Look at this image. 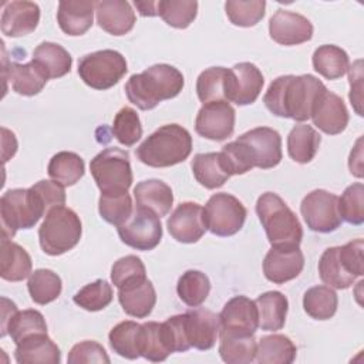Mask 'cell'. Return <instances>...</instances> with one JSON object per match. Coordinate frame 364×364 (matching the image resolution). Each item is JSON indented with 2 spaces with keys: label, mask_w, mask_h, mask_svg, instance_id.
I'll use <instances>...</instances> for the list:
<instances>
[{
  "label": "cell",
  "mask_w": 364,
  "mask_h": 364,
  "mask_svg": "<svg viewBox=\"0 0 364 364\" xmlns=\"http://www.w3.org/2000/svg\"><path fill=\"white\" fill-rule=\"evenodd\" d=\"M321 135L310 125L299 124L287 135L289 156L299 164H309L317 154Z\"/></svg>",
  "instance_id": "32"
},
{
  "label": "cell",
  "mask_w": 364,
  "mask_h": 364,
  "mask_svg": "<svg viewBox=\"0 0 364 364\" xmlns=\"http://www.w3.org/2000/svg\"><path fill=\"white\" fill-rule=\"evenodd\" d=\"M318 274L323 283L334 289H348L355 277L350 274L338 257V246L328 247L318 260Z\"/></svg>",
  "instance_id": "40"
},
{
  "label": "cell",
  "mask_w": 364,
  "mask_h": 364,
  "mask_svg": "<svg viewBox=\"0 0 364 364\" xmlns=\"http://www.w3.org/2000/svg\"><path fill=\"white\" fill-rule=\"evenodd\" d=\"M266 1L263 0H228L225 3L226 16L232 24L239 27L256 26L264 16Z\"/></svg>",
  "instance_id": "47"
},
{
  "label": "cell",
  "mask_w": 364,
  "mask_h": 364,
  "mask_svg": "<svg viewBox=\"0 0 364 364\" xmlns=\"http://www.w3.org/2000/svg\"><path fill=\"white\" fill-rule=\"evenodd\" d=\"M311 61L313 68L327 80L343 77L350 67L347 53L334 44H324L316 48Z\"/></svg>",
  "instance_id": "38"
},
{
  "label": "cell",
  "mask_w": 364,
  "mask_h": 364,
  "mask_svg": "<svg viewBox=\"0 0 364 364\" xmlns=\"http://www.w3.org/2000/svg\"><path fill=\"white\" fill-rule=\"evenodd\" d=\"M95 3L90 0H64L58 3L57 21L60 28L68 36H82L94 20Z\"/></svg>",
  "instance_id": "23"
},
{
  "label": "cell",
  "mask_w": 364,
  "mask_h": 364,
  "mask_svg": "<svg viewBox=\"0 0 364 364\" xmlns=\"http://www.w3.org/2000/svg\"><path fill=\"white\" fill-rule=\"evenodd\" d=\"M219 331L240 336L255 334L259 327L256 303L246 296H235L223 306L219 314Z\"/></svg>",
  "instance_id": "14"
},
{
  "label": "cell",
  "mask_w": 364,
  "mask_h": 364,
  "mask_svg": "<svg viewBox=\"0 0 364 364\" xmlns=\"http://www.w3.org/2000/svg\"><path fill=\"white\" fill-rule=\"evenodd\" d=\"M138 351L141 357L154 363L164 361L168 358L171 351L165 344L161 323L146 321L141 324L138 337Z\"/></svg>",
  "instance_id": "44"
},
{
  "label": "cell",
  "mask_w": 364,
  "mask_h": 364,
  "mask_svg": "<svg viewBox=\"0 0 364 364\" xmlns=\"http://www.w3.org/2000/svg\"><path fill=\"white\" fill-rule=\"evenodd\" d=\"M91 175L102 195L127 193L132 185L129 155L119 148H105L90 162Z\"/></svg>",
  "instance_id": "7"
},
{
  "label": "cell",
  "mask_w": 364,
  "mask_h": 364,
  "mask_svg": "<svg viewBox=\"0 0 364 364\" xmlns=\"http://www.w3.org/2000/svg\"><path fill=\"white\" fill-rule=\"evenodd\" d=\"M3 134V161L6 162L9 158H11L17 151V141L13 132H10L7 128H1Z\"/></svg>",
  "instance_id": "57"
},
{
  "label": "cell",
  "mask_w": 364,
  "mask_h": 364,
  "mask_svg": "<svg viewBox=\"0 0 364 364\" xmlns=\"http://www.w3.org/2000/svg\"><path fill=\"white\" fill-rule=\"evenodd\" d=\"M326 85L310 74L282 75L273 80L263 97L266 108L276 117L307 121Z\"/></svg>",
  "instance_id": "1"
},
{
  "label": "cell",
  "mask_w": 364,
  "mask_h": 364,
  "mask_svg": "<svg viewBox=\"0 0 364 364\" xmlns=\"http://www.w3.org/2000/svg\"><path fill=\"white\" fill-rule=\"evenodd\" d=\"M185 328L191 347L210 350L219 337V316L206 309H193L185 313Z\"/></svg>",
  "instance_id": "21"
},
{
  "label": "cell",
  "mask_w": 364,
  "mask_h": 364,
  "mask_svg": "<svg viewBox=\"0 0 364 364\" xmlns=\"http://www.w3.org/2000/svg\"><path fill=\"white\" fill-rule=\"evenodd\" d=\"M136 206L148 209L159 218L166 216L173 203V193L169 185L161 179H146L134 188Z\"/></svg>",
  "instance_id": "27"
},
{
  "label": "cell",
  "mask_w": 364,
  "mask_h": 364,
  "mask_svg": "<svg viewBox=\"0 0 364 364\" xmlns=\"http://www.w3.org/2000/svg\"><path fill=\"white\" fill-rule=\"evenodd\" d=\"M112 134L117 141L125 146L136 144L142 136V127L136 111L131 107L121 108L114 117Z\"/></svg>",
  "instance_id": "48"
},
{
  "label": "cell",
  "mask_w": 364,
  "mask_h": 364,
  "mask_svg": "<svg viewBox=\"0 0 364 364\" xmlns=\"http://www.w3.org/2000/svg\"><path fill=\"white\" fill-rule=\"evenodd\" d=\"M192 151V136L178 124H166L152 132L135 151L136 158L152 168L183 162Z\"/></svg>",
  "instance_id": "3"
},
{
  "label": "cell",
  "mask_w": 364,
  "mask_h": 364,
  "mask_svg": "<svg viewBox=\"0 0 364 364\" xmlns=\"http://www.w3.org/2000/svg\"><path fill=\"white\" fill-rule=\"evenodd\" d=\"M165 344L171 353H182L191 348L185 328V313L169 317L161 323Z\"/></svg>",
  "instance_id": "52"
},
{
  "label": "cell",
  "mask_w": 364,
  "mask_h": 364,
  "mask_svg": "<svg viewBox=\"0 0 364 364\" xmlns=\"http://www.w3.org/2000/svg\"><path fill=\"white\" fill-rule=\"evenodd\" d=\"M256 213L272 247H299L303 239L301 223L277 193H262L256 202Z\"/></svg>",
  "instance_id": "4"
},
{
  "label": "cell",
  "mask_w": 364,
  "mask_h": 364,
  "mask_svg": "<svg viewBox=\"0 0 364 364\" xmlns=\"http://www.w3.org/2000/svg\"><path fill=\"white\" fill-rule=\"evenodd\" d=\"M273 41L282 46H297L313 37V24L299 13L279 9L269 20Z\"/></svg>",
  "instance_id": "15"
},
{
  "label": "cell",
  "mask_w": 364,
  "mask_h": 364,
  "mask_svg": "<svg viewBox=\"0 0 364 364\" xmlns=\"http://www.w3.org/2000/svg\"><path fill=\"white\" fill-rule=\"evenodd\" d=\"M98 26L112 34L124 36L134 28L135 11L125 0H101L95 3Z\"/></svg>",
  "instance_id": "22"
},
{
  "label": "cell",
  "mask_w": 364,
  "mask_h": 364,
  "mask_svg": "<svg viewBox=\"0 0 364 364\" xmlns=\"http://www.w3.org/2000/svg\"><path fill=\"white\" fill-rule=\"evenodd\" d=\"M171 236L181 243H195L206 232L203 208L196 202H183L172 212L166 222Z\"/></svg>",
  "instance_id": "16"
},
{
  "label": "cell",
  "mask_w": 364,
  "mask_h": 364,
  "mask_svg": "<svg viewBox=\"0 0 364 364\" xmlns=\"http://www.w3.org/2000/svg\"><path fill=\"white\" fill-rule=\"evenodd\" d=\"M3 77L11 82L14 92L26 97L38 94L50 80L46 71L33 60L26 64L11 63L3 68Z\"/></svg>",
  "instance_id": "24"
},
{
  "label": "cell",
  "mask_w": 364,
  "mask_h": 364,
  "mask_svg": "<svg viewBox=\"0 0 364 364\" xmlns=\"http://www.w3.org/2000/svg\"><path fill=\"white\" fill-rule=\"evenodd\" d=\"M82 226L78 215L67 206H55L46 213V219L38 229V240L44 253L60 256L81 239Z\"/></svg>",
  "instance_id": "6"
},
{
  "label": "cell",
  "mask_w": 364,
  "mask_h": 364,
  "mask_svg": "<svg viewBox=\"0 0 364 364\" xmlns=\"http://www.w3.org/2000/svg\"><path fill=\"white\" fill-rule=\"evenodd\" d=\"M348 168L350 172L357 176L361 178L363 176V166H361V138L357 141V145L354 146V149L350 154V161H348Z\"/></svg>",
  "instance_id": "58"
},
{
  "label": "cell",
  "mask_w": 364,
  "mask_h": 364,
  "mask_svg": "<svg viewBox=\"0 0 364 364\" xmlns=\"http://www.w3.org/2000/svg\"><path fill=\"white\" fill-rule=\"evenodd\" d=\"M128 71L125 57L115 50H100L85 54L78 61L80 78L94 90L114 87Z\"/></svg>",
  "instance_id": "8"
},
{
  "label": "cell",
  "mask_w": 364,
  "mask_h": 364,
  "mask_svg": "<svg viewBox=\"0 0 364 364\" xmlns=\"http://www.w3.org/2000/svg\"><path fill=\"white\" fill-rule=\"evenodd\" d=\"M220 358L228 364H249L256 358V338L255 334L240 336L219 331Z\"/></svg>",
  "instance_id": "35"
},
{
  "label": "cell",
  "mask_w": 364,
  "mask_h": 364,
  "mask_svg": "<svg viewBox=\"0 0 364 364\" xmlns=\"http://www.w3.org/2000/svg\"><path fill=\"white\" fill-rule=\"evenodd\" d=\"M338 212L341 219L351 225H361L364 222V185L361 182L346 188L338 198Z\"/></svg>",
  "instance_id": "50"
},
{
  "label": "cell",
  "mask_w": 364,
  "mask_h": 364,
  "mask_svg": "<svg viewBox=\"0 0 364 364\" xmlns=\"http://www.w3.org/2000/svg\"><path fill=\"white\" fill-rule=\"evenodd\" d=\"M146 279V270L139 257L134 255L118 259L111 269V280L117 289H122Z\"/></svg>",
  "instance_id": "51"
},
{
  "label": "cell",
  "mask_w": 364,
  "mask_h": 364,
  "mask_svg": "<svg viewBox=\"0 0 364 364\" xmlns=\"http://www.w3.org/2000/svg\"><path fill=\"white\" fill-rule=\"evenodd\" d=\"M198 14L195 0H161L158 1V16L171 27L186 28Z\"/></svg>",
  "instance_id": "45"
},
{
  "label": "cell",
  "mask_w": 364,
  "mask_h": 364,
  "mask_svg": "<svg viewBox=\"0 0 364 364\" xmlns=\"http://www.w3.org/2000/svg\"><path fill=\"white\" fill-rule=\"evenodd\" d=\"M192 172L195 179L206 189L220 188L230 178L220 152L195 155L192 159Z\"/></svg>",
  "instance_id": "29"
},
{
  "label": "cell",
  "mask_w": 364,
  "mask_h": 364,
  "mask_svg": "<svg viewBox=\"0 0 364 364\" xmlns=\"http://www.w3.org/2000/svg\"><path fill=\"white\" fill-rule=\"evenodd\" d=\"M14 358L18 364H58L61 351L47 333H40L16 344Z\"/></svg>",
  "instance_id": "25"
},
{
  "label": "cell",
  "mask_w": 364,
  "mask_h": 364,
  "mask_svg": "<svg viewBox=\"0 0 364 364\" xmlns=\"http://www.w3.org/2000/svg\"><path fill=\"white\" fill-rule=\"evenodd\" d=\"M135 7L138 9L139 14L141 16H148V17H152V16H158V1H134Z\"/></svg>",
  "instance_id": "59"
},
{
  "label": "cell",
  "mask_w": 364,
  "mask_h": 364,
  "mask_svg": "<svg viewBox=\"0 0 364 364\" xmlns=\"http://www.w3.org/2000/svg\"><path fill=\"white\" fill-rule=\"evenodd\" d=\"M141 324L127 320L114 326L108 334L109 347L114 353L128 360H135L139 355L138 351V337Z\"/></svg>",
  "instance_id": "43"
},
{
  "label": "cell",
  "mask_w": 364,
  "mask_h": 364,
  "mask_svg": "<svg viewBox=\"0 0 364 364\" xmlns=\"http://www.w3.org/2000/svg\"><path fill=\"white\" fill-rule=\"evenodd\" d=\"M40 333H47L46 320L40 311L31 309L23 311L17 310L11 314L6 326L1 327V337L9 334L16 344Z\"/></svg>",
  "instance_id": "36"
},
{
  "label": "cell",
  "mask_w": 364,
  "mask_h": 364,
  "mask_svg": "<svg viewBox=\"0 0 364 364\" xmlns=\"http://www.w3.org/2000/svg\"><path fill=\"white\" fill-rule=\"evenodd\" d=\"M38 196L41 198L47 212L55 206H63L65 203V192L64 186L57 183L55 181H40L31 186Z\"/></svg>",
  "instance_id": "55"
},
{
  "label": "cell",
  "mask_w": 364,
  "mask_h": 364,
  "mask_svg": "<svg viewBox=\"0 0 364 364\" xmlns=\"http://www.w3.org/2000/svg\"><path fill=\"white\" fill-rule=\"evenodd\" d=\"M47 213V209L33 189H9L0 198L3 237L11 239L18 229H31Z\"/></svg>",
  "instance_id": "5"
},
{
  "label": "cell",
  "mask_w": 364,
  "mask_h": 364,
  "mask_svg": "<svg viewBox=\"0 0 364 364\" xmlns=\"http://www.w3.org/2000/svg\"><path fill=\"white\" fill-rule=\"evenodd\" d=\"M304 267L300 247H272L263 260L264 277L276 284L296 279Z\"/></svg>",
  "instance_id": "18"
},
{
  "label": "cell",
  "mask_w": 364,
  "mask_h": 364,
  "mask_svg": "<svg viewBox=\"0 0 364 364\" xmlns=\"http://www.w3.org/2000/svg\"><path fill=\"white\" fill-rule=\"evenodd\" d=\"M0 276L9 282H21L31 274V257L24 247L1 237Z\"/></svg>",
  "instance_id": "28"
},
{
  "label": "cell",
  "mask_w": 364,
  "mask_h": 364,
  "mask_svg": "<svg viewBox=\"0 0 364 364\" xmlns=\"http://www.w3.org/2000/svg\"><path fill=\"white\" fill-rule=\"evenodd\" d=\"M259 327L264 331H277L283 328L289 310L287 297L276 290L260 294L256 300Z\"/></svg>",
  "instance_id": "30"
},
{
  "label": "cell",
  "mask_w": 364,
  "mask_h": 364,
  "mask_svg": "<svg viewBox=\"0 0 364 364\" xmlns=\"http://www.w3.org/2000/svg\"><path fill=\"white\" fill-rule=\"evenodd\" d=\"M363 239H355L344 246H338V257L346 270L354 277L363 276Z\"/></svg>",
  "instance_id": "54"
},
{
  "label": "cell",
  "mask_w": 364,
  "mask_h": 364,
  "mask_svg": "<svg viewBox=\"0 0 364 364\" xmlns=\"http://www.w3.org/2000/svg\"><path fill=\"white\" fill-rule=\"evenodd\" d=\"M33 61H36L48 75V78L64 77L71 70L73 58L70 53L57 43L44 41L33 51Z\"/></svg>",
  "instance_id": "33"
},
{
  "label": "cell",
  "mask_w": 364,
  "mask_h": 364,
  "mask_svg": "<svg viewBox=\"0 0 364 364\" xmlns=\"http://www.w3.org/2000/svg\"><path fill=\"white\" fill-rule=\"evenodd\" d=\"M118 301L128 316L136 318L148 317L156 303L154 284L145 279L142 282H136L118 289Z\"/></svg>",
  "instance_id": "26"
},
{
  "label": "cell",
  "mask_w": 364,
  "mask_h": 364,
  "mask_svg": "<svg viewBox=\"0 0 364 364\" xmlns=\"http://www.w3.org/2000/svg\"><path fill=\"white\" fill-rule=\"evenodd\" d=\"M48 176L61 186L75 185L85 172L84 161L75 152H57L48 162Z\"/></svg>",
  "instance_id": "37"
},
{
  "label": "cell",
  "mask_w": 364,
  "mask_h": 364,
  "mask_svg": "<svg viewBox=\"0 0 364 364\" xmlns=\"http://www.w3.org/2000/svg\"><path fill=\"white\" fill-rule=\"evenodd\" d=\"M310 118L324 134L337 135L347 128L348 111L341 97L326 88L314 102Z\"/></svg>",
  "instance_id": "17"
},
{
  "label": "cell",
  "mask_w": 364,
  "mask_h": 364,
  "mask_svg": "<svg viewBox=\"0 0 364 364\" xmlns=\"http://www.w3.org/2000/svg\"><path fill=\"white\" fill-rule=\"evenodd\" d=\"M67 361L70 364H82V363H109L104 347L97 341L85 340L73 346L68 353Z\"/></svg>",
  "instance_id": "53"
},
{
  "label": "cell",
  "mask_w": 364,
  "mask_h": 364,
  "mask_svg": "<svg viewBox=\"0 0 364 364\" xmlns=\"http://www.w3.org/2000/svg\"><path fill=\"white\" fill-rule=\"evenodd\" d=\"M230 68L210 67L202 71L196 80V94L200 102L229 101Z\"/></svg>",
  "instance_id": "31"
},
{
  "label": "cell",
  "mask_w": 364,
  "mask_h": 364,
  "mask_svg": "<svg viewBox=\"0 0 364 364\" xmlns=\"http://www.w3.org/2000/svg\"><path fill=\"white\" fill-rule=\"evenodd\" d=\"M176 291L179 299L189 307L200 306L209 296V277L199 270H186L178 280Z\"/></svg>",
  "instance_id": "42"
},
{
  "label": "cell",
  "mask_w": 364,
  "mask_h": 364,
  "mask_svg": "<svg viewBox=\"0 0 364 364\" xmlns=\"http://www.w3.org/2000/svg\"><path fill=\"white\" fill-rule=\"evenodd\" d=\"M300 212L307 228L318 233L334 232L343 220L338 212V196L324 189L307 193L300 203Z\"/></svg>",
  "instance_id": "11"
},
{
  "label": "cell",
  "mask_w": 364,
  "mask_h": 364,
  "mask_svg": "<svg viewBox=\"0 0 364 364\" xmlns=\"http://www.w3.org/2000/svg\"><path fill=\"white\" fill-rule=\"evenodd\" d=\"M40 21V7L27 0L3 3L1 31L9 37H21L36 30Z\"/></svg>",
  "instance_id": "20"
},
{
  "label": "cell",
  "mask_w": 364,
  "mask_h": 364,
  "mask_svg": "<svg viewBox=\"0 0 364 364\" xmlns=\"http://www.w3.org/2000/svg\"><path fill=\"white\" fill-rule=\"evenodd\" d=\"M264 84L262 71L252 63H239L230 68L229 101L237 105L253 104Z\"/></svg>",
  "instance_id": "19"
},
{
  "label": "cell",
  "mask_w": 364,
  "mask_h": 364,
  "mask_svg": "<svg viewBox=\"0 0 364 364\" xmlns=\"http://www.w3.org/2000/svg\"><path fill=\"white\" fill-rule=\"evenodd\" d=\"M348 80H350V101L358 115L361 114V90H363V71H361V60H357L351 67H348Z\"/></svg>",
  "instance_id": "56"
},
{
  "label": "cell",
  "mask_w": 364,
  "mask_h": 364,
  "mask_svg": "<svg viewBox=\"0 0 364 364\" xmlns=\"http://www.w3.org/2000/svg\"><path fill=\"white\" fill-rule=\"evenodd\" d=\"M161 218L154 212L135 206L127 222L119 225L118 236L127 246L136 250H152L162 239Z\"/></svg>",
  "instance_id": "10"
},
{
  "label": "cell",
  "mask_w": 364,
  "mask_h": 364,
  "mask_svg": "<svg viewBox=\"0 0 364 364\" xmlns=\"http://www.w3.org/2000/svg\"><path fill=\"white\" fill-rule=\"evenodd\" d=\"M182 73L169 64H155L134 74L125 84V94L142 111L155 108L161 101L175 98L183 88Z\"/></svg>",
  "instance_id": "2"
},
{
  "label": "cell",
  "mask_w": 364,
  "mask_h": 364,
  "mask_svg": "<svg viewBox=\"0 0 364 364\" xmlns=\"http://www.w3.org/2000/svg\"><path fill=\"white\" fill-rule=\"evenodd\" d=\"M237 141L246 148L256 168L270 169L277 166L282 161V138L273 128H253L237 136Z\"/></svg>",
  "instance_id": "12"
},
{
  "label": "cell",
  "mask_w": 364,
  "mask_h": 364,
  "mask_svg": "<svg viewBox=\"0 0 364 364\" xmlns=\"http://www.w3.org/2000/svg\"><path fill=\"white\" fill-rule=\"evenodd\" d=\"M338 306V299L336 291L328 286H314L310 287L303 296L304 311L316 320L331 318Z\"/></svg>",
  "instance_id": "41"
},
{
  "label": "cell",
  "mask_w": 364,
  "mask_h": 364,
  "mask_svg": "<svg viewBox=\"0 0 364 364\" xmlns=\"http://www.w3.org/2000/svg\"><path fill=\"white\" fill-rule=\"evenodd\" d=\"M296 346L283 334L263 336L256 346V361L260 364H290L296 358Z\"/></svg>",
  "instance_id": "34"
},
{
  "label": "cell",
  "mask_w": 364,
  "mask_h": 364,
  "mask_svg": "<svg viewBox=\"0 0 364 364\" xmlns=\"http://www.w3.org/2000/svg\"><path fill=\"white\" fill-rule=\"evenodd\" d=\"M27 289L30 297L37 304H48L54 301L63 289L61 279L50 269H37L28 276Z\"/></svg>",
  "instance_id": "39"
},
{
  "label": "cell",
  "mask_w": 364,
  "mask_h": 364,
  "mask_svg": "<svg viewBox=\"0 0 364 364\" xmlns=\"http://www.w3.org/2000/svg\"><path fill=\"white\" fill-rule=\"evenodd\" d=\"M132 210H134L132 199L128 192L118 193V195H102L101 193V196H100L98 212H100L101 218L105 222L115 225L117 228L128 220Z\"/></svg>",
  "instance_id": "49"
},
{
  "label": "cell",
  "mask_w": 364,
  "mask_h": 364,
  "mask_svg": "<svg viewBox=\"0 0 364 364\" xmlns=\"http://www.w3.org/2000/svg\"><path fill=\"white\" fill-rule=\"evenodd\" d=\"M112 287L108 282L98 279L80 289L73 300L77 306L88 311H98L105 309L112 301Z\"/></svg>",
  "instance_id": "46"
},
{
  "label": "cell",
  "mask_w": 364,
  "mask_h": 364,
  "mask_svg": "<svg viewBox=\"0 0 364 364\" xmlns=\"http://www.w3.org/2000/svg\"><path fill=\"white\" fill-rule=\"evenodd\" d=\"M246 216L243 203L226 192L212 195L203 208L206 229L220 237L236 235L243 228Z\"/></svg>",
  "instance_id": "9"
},
{
  "label": "cell",
  "mask_w": 364,
  "mask_h": 364,
  "mask_svg": "<svg viewBox=\"0 0 364 364\" xmlns=\"http://www.w3.org/2000/svg\"><path fill=\"white\" fill-rule=\"evenodd\" d=\"M236 112L228 101L203 104L195 119V131L212 141H223L233 134Z\"/></svg>",
  "instance_id": "13"
}]
</instances>
